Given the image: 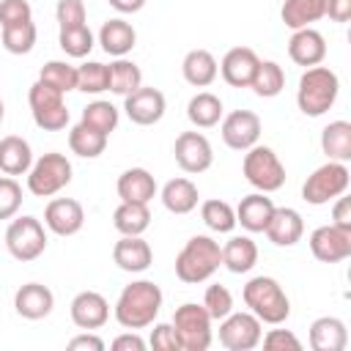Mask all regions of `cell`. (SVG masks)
Listing matches in <instances>:
<instances>
[{
	"mask_svg": "<svg viewBox=\"0 0 351 351\" xmlns=\"http://www.w3.org/2000/svg\"><path fill=\"white\" fill-rule=\"evenodd\" d=\"M77 90L93 93V96L110 90V66H104L99 60H88V63L77 66Z\"/></svg>",
	"mask_w": 351,
	"mask_h": 351,
	"instance_id": "obj_40",
	"label": "cell"
},
{
	"mask_svg": "<svg viewBox=\"0 0 351 351\" xmlns=\"http://www.w3.org/2000/svg\"><path fill=\"white\" fill-rule=\"evenodd\" d=\"M118 14H137V11H143V5H145V0H107Z\"/></svg>",
	"mask_w": 351,
	"mask_h": 351,
	"instance_id": "obj_54",
	"label": "cell"
},
{
	"mask_svg": "<svg viewBox=\"0 0 351 351\" xmlns=\"http://www.w3.org/2000/svg\"><path fill=\"white\" fill-rule=\"evenodd\" d=\"M5 250L11 252V258L30 263L38 255H44L47 250V230L36 217H16L8 228H5Z\"/></svg>",
	"mask_w": 351,
	"mask_h": 351,
	"instance_id": "obj_10",
	"label": "cell"
},
{
	"mask_svg": "<svg viewBox=\"0 0 351 351\" xmlns=\"http://www.w3.org/2000/svg\"><path fill=\"white\" fill-rule=\"evenodd\" d=\"M203 307L208 310L211 321H222L228 313H233V293L225 285H208L203 293Z\"/></svg>",
	"mask_w": 351,
	"mask_h": 351,
	"instance_id": "obj_44",
	"label": "cell"
},
{
	"mask_svg": "<svg viewBox=\"0 0 351 351\" xmlns=\"http://www.w3.org/2000/svg\"><path fill=\"white\" fill-rule=\"evenodd\" d=\"M274 203L266 192H252L247 197H241V203L236 206V225H241L250 233H263L269 219H271Z\"/></svg>",
	"mask_w": 351,
	"mask_h": 351,
	"instance_id": "obj_23",
	"label": "cell"
},
{
	"mask_svg": "<svg viewBox=\"0 0 351 351\" xmlns=\"http://www.w3.org/2000/svg\"><path fill=\"white\" fill-rule=\"evenodd\" d=\"M173 156H176V165L184 170V173H206L214 162V151H211V143L206 134L200 132H181L176 137V145H173Z\"/></svg>",
	"mask_w": 351,
	"mask_h": 351,
	"instance_id": "obj_12",
	"label": "cell"
},
{
	"mask_svg": "<svg viewBox=\"0 0 351 351\" xmlns=\"http://www.w3.org/2000/svg\"><path fill=\"white\" fill-rule=\"evenodd\" d=\"M241 299L244 304L250 307L252 315L261 318V324H271V326H280L288 315H291V302L282 291V285L274 280V277H252L244 291H241Z\"/></svg>",
	"mask_w": 351,
	"mask_h": 351,
	"instance_id": "obj_4",
	"label": "cell"
},
{
	"mask_svg": "<svg viewBox=\"0 0 351 351\" xmlns=\"http://www.w3.org/2000/svg\"><path fill=\"white\" fill-rule=\"evenodd\" d=\"M69 184H71V162L58 151L38 156L27 170V189L36 197H52Z\"/></svg>",
	"mask_w": 351,
	"mask_h": 351,
	"instance_id": "obj_7",
	"label": "cell"
},
{
	"mask_svg": "<svg viewBox=\"0 0 351 351\" xmlns=\"http://www.w3.org/2000/svg\"><path fill=\"white\" fill-rule=\"evenodd\" d=\"M112 348L115 351H145V340L137 335V329H129L112 340Z\"/></svg>",
	"mask_w": 351,
	"mask_h": 351,
	"instance_id": "obj_52",
	"label": "cell"
},
{
	"mask_svg": "<svg viewBox=\"0 0 351 351\" xmlns=\"http://www.w3.org/2000/svg\"><path fill=\"white\" fill-rule=\"evenodd\" d=\"M44 225L55 236H74L85 225V208L74 197H55L44 208Z\"/></svg>",
	"mask_w": 351,
	"mask_h": 351,
	"instance_id": "obj_16",
	"label": "cell"
},
{
	"mask_svg": "<svg viewBox=\"0 0 351 351\" xmlns=\"http://www.w3.org/2000/svg\"><path fill=\"white\" fill-rule=\"evenodd\" d=\"M241 173L244 178L258 189V192H277L285 184V165L280 162V156L269 148V145H252L244 151V162H241Z\"/></svg>",
	"mask_w": 351,
	"mask_h": 351,
	"instance_id": "obj_5",
	"label": "cell"
},
{
	"mask_svg": "<svg viewBox=\"0 0 351 351\" xmlns=\"http://www.w3.org/2000/svg\"><path fill=\"white\" fill-rule=\"evenodd\" d=\"M348 346V329L335 315H321L310 324V348L313 351H343Z\"/></svg>",
	"mask_w": 351,
	"mask_h": 351,
	"instance_id": "obj_25",
	"label": "cell"
},
{
	"mask_svg": "<svg viewBox=\"0 0 351 351\" xmlns=\"http://www.w3.org/2000/svg\"><path fill=\"white\" fill-rule=\"evenodd\" d=\"M173 329L184 351H206L211 346V315L197 302H184L173 313Z\"/></svg>",
	"mask_w": 351,
	"mask_h": 351,
	"instance_id": "obj_6",
	"label": "cell"
},
{
	"mask_svg": "<svg viewBox=\"0 0 351 351\" xmlns=\"http://www.w3.org/2000/svg\"><path fill=\"white\" fill-rule=\"evenodd\" d=\"M340 93V80L332 69L326 66H310L304 69V74L299 77V88H296V104L304 115L318 118L326 110H332V104L337 101Z\"/></svg>",
	"mask_w": 351,
	"mask_h": 351,
	"instance_id": "obj_3",
	"label": "cell"
},
{
	"mask_svg": "<svg viewBox=\"0 0 351 351\" xmlns=\"http://www.w3.org/2000/svg\"><path fill=\"white\" fill-rule=\"evenodd\" d=\"M181 74L192 88H208L219 74V63L208 49H189L181 60Z\"/></svg>",
	"mask_w": 351,
	"mask_h": 351,
	"instance_id": "obj_27",
	"label": "cell"
},
{
	"mask_svg": "<svg viewBox=\"0 0 351 351\" xmlns=\"http://www.w3.org/2000/svg\"><path fill=\"white\" fill-rule=\"evenodd\" d=\"M261 337H263V324L250 310L228 313L219 321V343L228 351H252L255 346H261Z\"/></svg>",
	"mask_w": 351,
	"mask_h": 351,
	"instance_id": "obj_11",
	"label": "cell"
},
{
	"mask_svg": "<svg viewBox=\"0 0 351 351\" xmlns=\"http://www.w3.org/2000/svg\"><path fill=\"white\" fill-rule=\"evenodd\" d=\"M332 225L343 228V230H351V197L337 195L335 197V206H332Z\"/></svg>",
	"mask_w": 351,
	"mask_h": 351,
	"instance_id": "obj_50",
	"label": "cell"
},
{
	"mask_svg": "<svg viewBox=\"0 0 351 351\" xmlns=\"http://www.w3.org/2000/svg\"><path fill=\"white\" fill-rule=\"evenodd\" d=\"M222 112H225L222 99L214 96V93H208V90L195 93L189 99V104H186V118H189V123L195 129H211V126H217L222 121Z\"/></svg>",
	"mask_w": 351,
	"mask_h": 351,
	"instance_id": "obj_31",
	"label": "cell"
},
{
	"mask_svg": "<svg viewBox=\"0 0 351 351\" xmlns=\"http://www.w3.org/2000/svg\"><path fill=\"white\" fill-rule=\"evenodd\" d=\"M261 58L255 55V49L250 47H233L225 52L222 63H219V74L230 88H250L255 69H258Z\"/></svg>",
	"mask_w": 351,
	"mask_h": 351,
	"instance_id": "obj_18",
	"label": "cell"
},
{
	"mask_svg": "<svg viewBox=\"0 0 351 351\" xmlns=\"http://www.w3.org/2000/svg\"><path fill=\"white\" fill-rule=\"evenodd\" d=\"M321 151L332 162H348L351 159V123L348 121H332L321 132Z\"/></svg>",
	"mask_w": 351,
	"mask_h": 351,
	"instance_id": "obj_35",
	"label": "cell"
},
{
	"mask_svg": "<svg viewBox=\"0 0 351 351\" xmlns=\"http://www.w3.org/2000/svg\"><path fill=\"white\" fill-rule=\"evenodd\" d=\"M66 93L44 85L41 80H36L27 90V104H30V112H33V121L38 129L44 132H60L66 129L69 123V110H66V101H63Z\"/></svg>",
	"mask_w": 351,
	"mask_h": 351,
	"instance_id": "obj_9",
	"label": "cell"
},
{
	"mask_svg": "<svg viewBox=\"0 0 351 351\" xmlns=\"http://www.w3.org/2000/svg\"><path fill=\"white\" fill-rule=\"evenodd\" d=\"M143 85V71L134 60L126 58H115V63H110V90L118 96H129Z\"/></svg>",
	"mask_w": 351,
	"mask_h": 351,
	"instance_id": "obj_37",
	"label": "cell"
},
{
	"mask_svg": "<svg viewBox=\"0 0 351 351\" xmlns=\"http://www.w3.org/2000/svg\"><path fill=\"white\" fill-rule=\"evenodd\" d=\"M219 266H222V247L219 241L203 233L192 236L176 255V277L186 285H197L208 280Z\"/></svg>",
	"mask_w": 351,
	"mask_h": 351,
	"instance_id": "obj_2",
	"label": "cell"
},
{
	"mask_svg": "<svg viewBox=\"0 0 351 351\" xmlns=\"http://www.w3.org/2000/svg\"><path fill=\"white\" fill-rule=\"evenodd\" d=\"M159 197H162V206L170 214H189V211L197 208L200 192H197V186L189 178H170L162 186V195Z\"/></svg>",
	"mask_w": 351,
	"mask_h": 351,
	"instance_id": "obj_30",
	"label": "cell"
},
{
	"mask_svg": "<svg viewBox=\"0 0 351 351\" xmlns=\"http://www.w3.org/2000/svg\"><path fill=\"white\" fill-rule=\"evenodd\" d=\"M148 343H151L154 351H181V343L176 337L173 324H156L151 329V340Z\"/></svg>",
	"mask_w": 351,
	"mask_h": 351,
	"instance_id": "obj_49",
	"label": "cell"
},
{
	"mask_svg": "<svg viewBox=\"0 0 351 351\" xmlns=\"http://www.w3.org/2000/svg\"><path fill=\"white\" fill-rule=\"evenodd\" d=\"M69 313H71V321H74L77 329L93 332V329H101L110 321V302L99 291H80L71 299Z\"/></svg>",
	"mask_w": 351,
	"mask_h": 351,
	"instance_id": "obj_17",
	"label": "cell"
},
{
	"mask_svg": "<svg viewBox=\"0 0 351 351\" xmlns=\"http://www.w3.org/2000/svg\"><path fill=\"white\" fill-rule=\"evenodd\" d=\"M55 307V296L47 285L41 282H25L16 293H14V310L16 315L27 318V321H41L52 313Z\"/></svg>",
	"mask_w": 351,
	"mask_h": 351,
	"instance_id": "obj_22",
	"label": "cell"
},
{
	"mask_svg": "<svg viewBox=\"0 0 351 351\" xmlns=\"http://www.w3.org/2000/svg\"><path fill=\"white\" fill-rule=\"evenodd\" d=\"M38 80L60 93H69V90H77V66L66 63V60H49L41 66L38 71Z\"/></svg>",
	"mask_w": 351,
	"mask_h": 351,
	"instance_id": "obj_39",
	"label": "cell"
},
{
	"mask_svg": "<svg viewBox=\"0 0 351 351\" xmlns=\"http://www.w3.org/2000/svg\"><path fill=\"white\" fill-rule=\"evenodd\" d=\"M112 225L121 236H143L151 225L148 203H123L112 211Z\"/></svg>",
	"mask_w": 351,
	"mask_h": 351,
	"instance_id": "obj_33",
	"label": "cell"
},
{
	"mask_svg": "<svg viewBox=\"0 0 351 351\" xmlns=\"http://www.w3.org/2000/svg\"><path fill=\"white\" fill-rule=\"evenodd\" d=\"M250 88H252V93L261 96V99H274V96H280L282 88H285V71H282V66L274 63V60H261L258 69H255V77H252Z\"/></svg>",
	"mask_w": 351,
	"mask_h": 351,
	"instance_id": "obj_36",
	"label": "cell"
},
{
	"mask_svg": "<svg viewBox=\"0 0 351 351\" xmlns=\"http://www.w3.org/2000/svg\"><path fill=\"white\" fill-rule=\"evenodd\" d=\"M310 252L321 263H340L351 258V230H343L337 225H321L310 233Z\"/></svg>",
	"mask_w": 351,
	"mask_h": 351,
	"instance_id": "obj_13",
	"label": "cell"
},
{
	"mask_svg": "<svg viewBox=\"0 0 351 351\" xmlns=\"http://www.w3.org/2000/svg\"><path fill=\"white\" fill-rule=\"evenodd\" d=\"M58 44L69 58H88L96 38L88 25H77V27H63L58 33Z\"/></svg>",
	"mask_w": 351,
	"mask_h": 351,
	"instance_id": "obj_42",
	"label": "cell"
},
{
	"mask_svg": "<svg viewBox=\"0 0 351 351\" xmlns=\"http://www.w3.org/2000/svg\"><path fill=\"white\" fill-rule=\"evenodd\" d=\"M123 110H126V118L137 126H154L162 121L165 110H167V101H165V93L159 88H145L140 85L134 93L123 96Z\"/></svg>",
	"mask_w": 351,
	"mask_h": 351,
	"instance_id": "obj_14",
	"label": "cell"
},
{
	"mask_svg": "<svg viewBox=\"0 0 351 351\" xmlns=\"http://www.w3.org/2000/svg\"><path fill=\"white\" fill-rule=\"evenodd\" d=\"M22 206V186L14 176H0V219H11Z\"/></svg>",
	"mask_w": 351,
	"mask_h": 351,
	"instance_id": "obj_45",
	"label": "cell"
},
{
	"mask_svg": "<svg viewBox=\"0 0 351 351\" xmlns=\"http://www.w3.org/2000/svg\"><path fill=\"white\" fill-rule=\"evenodd\" d=\"M33 165L30 143L19 134H8L0 140V170L5 176H25Z\"/></svg>",
	"mask_w": 351,
	"mask_h": 351,
	"instance_id": "obj_29",
	"label": "cell"
},
{
	"mask_svg": "<svg viewBox=\"0 0 351 351\" xmlns=\"http://www.w3.org/2000/svg\"><path fill=\"white\" fill-rule=\"evenodd\" d=\"M351 184V173L346 167V162H326L321 167L313 170V176H307V181L302 184V197L310 206H324L329 200H335L337 195H343Z\"/></svg>",
	"mask_w": 351,
	"mask_h": 351,
	"instance_id": "obj_8",
	"label": "cell"
},
{
	"mask_svg": "<svg viewBox=\"0 0 351 351\" xmlns=\"http://www.w3.org/2000/svg\"><path fill=\"white\" fill-rule=\"evenodd\" d=\"M288 58L304 69L318 66L326 58V38L315 27H299L288 38Z\"/></svg>",
	"mask_w": 351,
	"mask_h": 351,
	"instance_id": "obj_19",
	"label": "cell"
},
{
	"mask_svg": "<svg viewBox=\"0 0 351 351\" xmlns=\"http://www.w3.org/2000/svg\"><path fill=\"white\" fill-rule=\"evenodd\" d=\"M258 263V244L250 236H230L222 247V266L230 274H247Z\"/></svg>",
	"mask_w": 351,
	"mask_h": 351,
	"instance_id": "obj_28",
	"label": "cell"
},
{
	"mask_svg": "<svg viewBox=\"0 0 351 351\" xmlns=\"http://www.w3.org/2000/svg\"><path fill=\"white\" fill-rule=\"evenodd\" d=\"M280 16L291 30L310 27L313 22L326 16V0H282Z\"/></svg>",
	"mask_w": 351,
	"mask_h": 351,
	"instance_id": "obj_32",
	"label": "cell"
},
{
	"mask_svg": "<svg viewBox=\"0 0 351 351\" xmlns=\"http://www.w3.org/2000/svg\"><path fill=\"white\" fill-rule=\"evenodd\" d=\"M162 288L154 280H134L123 285L118 302H115V321L123 329H145L156 321L162 310Z\"/></svg>",
	"mask_w": 351,
	"mask_h": 351,
	"instance_id": "obj_1",
	"label": "cell"
},
{
	"mask_svg": "<svg viewBox=\"0 0 351 351\" xmlns=\"http://www.w3.org/2000/svg\"><path fill=\"white\" fill-rule=\"evenodd\" d=\"M0 41L5 47V52L11 55H27L33 47H36V25L33 19L30 22H19V25H11V27H0Z\"/></svg>",
	"mask_w": 351,
	"mask_h": 351,
	"instance_id": "obj_41",
	"label": "cell"
},
{
	"mask_svg": "<svg viewBox=\"0 0 351 351\" xmlns=\"http://www.w3.org/2000/svg\"><path fill=\"white\" fill-rule=\"evenodd\" d=\"M3 115H5V107H3V99H0V123H3Z\"/></svg>",
	"mask_w": 351,
	"mask_h": 351,
	"instance_id": "obj_55",
	"label": "cell"
},
{
	"mask_svg": "<svg viewBox=\"0 0 351 351\" xmlns=\"http://www.w3.org/2000/svg\"><path fill=\"white\" fill-rule=\"evenodd\" d=\"M115 189L123 203H151L156 195V178L145 167H129L118 176Z\"/></svg>",
	"mask_w": 351,
	"mask_h": 351,
	"instance_id": "obj_24",
	"label": "cell"
},
{
	"mask_svg": "<svg viewBox=\"0 0 351 351\" xmlns=\"http://www.w3.org/2000/svg\"><path fill=\"white\" fill-rule=\"evenodd\" d=\"M200 219L206 222L208 230L214 233H230L236 228V208L228 203V200H219V197H211L200 206Z\"/></svg>",
	"mask_w": 351,
	"mask_h": 351,
	"instance_id": "obj_38",
	"label": "cell"
},
{
	"mask_svg": "<svg viewBox=\"0 0 351 351\" xmlns=\"http://www.w3.org/2000/svg\"><path fill=\"white\" fill-rule=\"evenodd\" d=\"M263 233H266L269 241L277 244V247H293V244H299L302 236H304V219H302V214H299L296 208H291V206H282V208L274 206L271 219H269V225H266Z\"/></svg>",
	"mask_w": 351,
	"mask_h": 351,
	"instance_id": "obj_20",
	"label": "cell"
},
{
	"mask_svg": "<svg viewBox=\"0 0 351 351\" xmlns=\"http://www.w3.org/2000/svg\"><path fill=\"white\" fill-rule=\"evenodd\" d=\"M222 140L233 151H247L261 137V118L252 110H233L222 118Z\"/></svg>",
	"mask_w": 351,
	"mask_h": 351,
	"instance_id": "obj_15",
	"label": "cell"
},
{
	"mask_svg": "<svg viewBox=\"0 0 351 351\" xmlns=\"http://www.w3.org/2000/svg\"><path fill=\"white\" fill-rule=\"evenodd\" d=\"M69 351H104V340L93 332H82L69 340Z\"/></svg>",
	"mask_w": 351,
	"mask_h": 351,
	"instance_id": "obj_51",
	"label": "cell"
},
{
	"mask_svg": "<svg viewBox=\"0 0 351 351\" xmlns=\"http://www.w3.org/2000/svg\"><path fill=\"white\" fill-rule=\"evenodd\" d=\"M30 19H33V8L27 0H0V27H11Z\"/></svg>",
	"mask_w": 351,
	"mask_h": 351,
	"instance_id": "obj_46",
	"label": "cell"
},
{
	"mask_svg": "<svg viewBox=\"0 0 351 351\" xmlns=\"http://www.w3.org/2000/svg\"><path fill=\"white\" fill-rule=\"evenodd\" d=\"M112 261L121 271H129V274H140L151 266L154 261V252H151V244L143 239V236H121L112 247Z\"/></svg>",
	"mask_w": 351,
	"mask_h": 351,
	"instance_id": "obj_21",
	"label": "cell"
},
{
	"mask_svg": "<svg viewBox=\"0 0 351 351\" xmlns=\"http://www.w3.org/2000/svg\"><path fill=\"white\" fill-rule=\"evenodd\" d=\"M134 41H137L134 27H132L126 19H121V16L107 19V22L101 25V30H99V44H101V49H104L107 55H112V58H126V55L134 49Z\"/></svg>",
	"mask_w": 351,
	"mask_h": 351,
	"instance_id": "obj_26",
	"label": "cell"
},
{
	"mask_svg": "<svg viewBox=\"0 0 351 351\" xmlns=\"http://www.w3.org/2000/svg\"><path fill=\"white\" fill-rule=\"evenodd\" d=\"M261 343L266 351H302V340L291 329H269Z\"/></svg>",
	"mask_w": 351,
	"mask_h": 351,
	"instance_id": "obj_48",
	"label": "cell"
},
{
	"mask_svg": "<svg viewBox=\"0 0 351 351\" xmlns=\"http://www.w3.org/2000/svg\"><path fill=\"white\" fill-rule=\"evenodd\" d=\"M118 121H121L118 107L110 104V101H104V99H96V101H90V104L82 110V123H88V126H93V129H99V132H104V134L115 132Z\"/></svg>",
	"mask_w": 351,
	"mask_h": 351,
	"instance_id": "obj_43",
	"label": "cell"
},
{
	"mask_svg": "<svg viewBox=\"0 0 351 351\" xmlns=\"http://www.w3.org/2000/svg\"><path fill=\"white\" fill-rule=\"evenodd\" d=\"M107 137L110 134H104V132H99V129H93V126H88V123L80 121L69 132V148H71V154H77L82 159H96V156L104 154Z\"/></svg>",
	"mask_w": 351,
	"mask_h": 351,
	"instance_id": "obj_34",
	"label": "cell"
},
{
	"mask_svg": "<svg viewBox=\"0 0 351 351\" xmlns=\"http://www.w3.org/2000/svg\"><path fill=\"white\" fill-rule=\"evenodd\" d=\"M326 16L332 22H348L351 19V0H326Z\"/></svg>",
	"mask_w": 351,
	"mask_h": 351,
	"instance_id": "obj_53",
	"label": "cell"
},
{
	"mask_svg": "<svg viewBox=\"0 0 351 351\" xmlns=\"http://www.w3.org/2000/svg\"><path fill=\"white\" fill-rule=\"evenodd\" d=\"M55 19L63 27H77L85 25V3L82 0H58L55 5Z\"/></svg>",
	"mask_w": 351,
	"mask_h": 351,
	"instance_id": "obj_47",
	"label": "cell"
}]
</instances>
